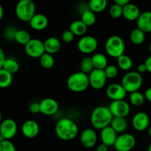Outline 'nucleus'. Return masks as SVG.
I'll return each instance as SVG.
<instances>
[{
  "instance_id": "nucleus-1",
  "label": "nucleus",
  "mask_w": 151,
  "mask_h": 151,
  "mask_svg": "<svg viewBox=\"0 0 151 151\" xmlns=\"http://www.w3.org/2000/svg\"><path fill=\"white\" fill-rule=\"evenodd\" d=\"M56 136L63 141H70L78 136L79 128L76 122L69 118H62L55 125Z\"/></svg>"
},
{
  "instance_id": "nucleus-2",
  "label": "nucleus",
  "mask_w": 151,
  "mask_h": 151,
  "mask_svg": "<svg viewBox=\"0 0 151 151\" xmlns=\"http://www.w3.org/2000/svg\"><path fill=\"white\" fill-rule=\"evenodd\" d=\"M114 116L111 113L109 107L100 106L94 109L90 116V122L94 129H103L111 125Z\"/></svg>"
},
{
  "instance_id": "nucleus-3",
  "label": "nucleus",
  "mask_w": 151,
  "mask_h": 151,
  "mask_svg": "<svg viewBox=\"0 0 151 151\" xmlns=\"http://www.w3.org/2000/svg\"><path fill=\"white\" fill-rule=\"evenodd\" d=\"M66 86L72 92H83L90 86L88 75L82 72H75L69 76L66 81Z\"/></svg>"
},
{
  "instance_id": "nucleus-4",
  "label": "nucleus",
  "mask_w": 151,
  "mask_h": 151,
  "mask_svg": "<svg viewBox=\"0 0 151 151\" xmlns=\"http://www.w3.org/2000/svg\"><path fill=\"white\" fill-rule=\"evenodd\" d=\"M105 49L106 53L109 56L117 59L121 55H124L125 52V41L119 35H111L106 40Z\"/></svg>"
},
{
  "instance_id": "nucleus-5",
  "label": "nucleus",
  "mask_w": 151,
  "mask_h": 151,
  "mask_svg": "<svg viewBox=\"0 0 151 151\" xmlns=\"http://www.w3.org/2000/svg\"><path fill=\"white\" fill-rule=\"evenodd\" d=\"M35 4L32 0H21L16 4L15 13L19 20L29 22L35 13Z\"/></svg>"
},
{
  "instance_id": "nucleus-6",
  "label": "nucleus",
  "mask_w": 151,
  "mask_h": 151,
  "mask_svg": "<svg viewBox=\"0 0 151 151\" xmlns=\"http://www.w3.org/2000/svg\"><path fill=\"white\" fill-rule=\"evenodd\" d=\"M143 83V78L141 74L137 71L128 72L122 78L121 84L127 93H132L140 89Z\"/></svg>"
},
{
  "instance_id": "nucleus-7",
  "label": "nucleus",
  "mask_w": 151,
  "mask_h": 151,
  "mask_svg": "<svg viewBox=\"0 0 151 151\" xmlns=\"http://www.w3.org/2000/svg\"><path fill=\"white\" fill-rule=\"evenodd\" d=\"M137 143L135 137L131 134L124 133L117 137L114 147L116 151H131Z\"/></svg>"
},
{
  "instance_id": "nucleus-8",
  "label": "nucleus",
  "mask_w": 151,
  "mask_h": 151,
  "mask_svg": "<svg viewBox=\"0 0 151 151\" xmlns=\"http://www.w3.org/2000/svg\"><path fill=\"white\" fill-rule=\"evenodd\" d=\"M24 51L30 58H40L45 53L44 42L38 38H32L30 41L24 46Z\"/></svg>"
},
{
  "instance_id": "nucleus-9",
  "label": "nucleus",
  "mask_w": 151,
  "mask_h": 151,
  "mask_svg": "<svg viewBox=\"0 0 151 151\" xmlns=\"http://www.w3.org/2000/svg\"><path fill=\"white\" fill-rule=\"evenodd\" d=\"M98 47V41L91 35H84L78 42V49L81 53L88 55L94 52Z\"/></svg>"
},
{
  "instance_id": "nucleus-10",
  "label": "nucleus",
  "mask_w": 151,
  "mask_h": 151,
  "mask_svg": "<svg viewBox=\"0 0 151 151\" xmlns=\"http://www.w3.org/2000/svg\"><path fill=\"white\" fill-rule=\"evenodd\" d=\"M111 113L114 117L125 118L131 111V106L125 100L112 101L109 106Z\"/></svg>"
},
{
  "instance_id": "nucleus-11",
  "label": "nucleus",
  "mask_w": 151,
  "mask_h": 151,
  "mask_svg": "<svg viewBox=\"0 0 151 151\" xmlns=\"http://www.w3.org/2000/svg\"><path fill=\"white\" fill-rule=\"evenodd\" d=\"M89 86L95 90H100L106 86L107 78L104 70L94 69L88 75Z\"/></svg>"
},
{
  "instance_id": "nucleus-12",
  "label": "nucleus",
  "mask_w": 151,
  "mask_h": 151,
  "mask_svg": "<svg viewBox=\"0 0 151 151\" xmlns=\"http://www.w3.org/2000/svg\"><path fill=\"white\" fill-rule=\"evenodd\" d=\"M18 131V125L13 119H5L0 124V134L5 140H10L16 135Z\"/></svg>"
},
{
  "instance_id": "nucleus-13",
  "label": "nucleus",
  "mask_w": 151,
  "mask_h": 151,
  "mask_svg": "<svg viewBox=\"0 0 151 151\" xmlns=\"http://www.w3.org/2000/svg\"><path fill=\"white\" fill-rule=\"evenodd\" d=\"M131 124L134 129L139 132H142L149 128L150 117L145 112L139 111L134 115L131 120Z\"/></svg>"
},
{
  "instance_id": "nucleus-14",
  "label": "nucleus",
  "mask_w": 151,
  "mask_h": 151,
  "mask_svg": "<svg viewBox=\"0 0 151 151\" xmlns=\"http://www.w3.org/2000/svg\"><path fill=\"white\" fill-rule=\"evenodd\" d=\"M80 142L85 148H92L97 142V134L94 128H86L80 136Z\"/></svg>"
},
{
  "instance_id": "nucleus-15",
  "label": "nucleus",
  "mask_w": 151,
  "mask_h": 151,
  "mask_svg": "<svg viewBox=\"0 0 151 151\" xmlns=\"http://www.w3.org/2000/svg\"><path fill=\"white\" fill-rule=\"evenodd\" d=\"M106 95L112 101L122 100L127 95V91L119 83H111L106 88Z\"/></svg>"
},
{
  "instance_id": "nucleus-16",
  "label": "nucleus",
  "mask_w": 151,
  "mask_h": 151,
  "mask_svg": "<svg viewBox=\"0 0 151 151\" xmlns=\"http://www.w3.org/2000/svg\"><path fill=\"white\" fill-rule=\"evenodd\" d=\"M39 104L40 113L46 116H53L59 110L58 103L55 99L50 97L43 99Z\"/></svg>"
},
{
  "instance_id": "nucleus-17",
  "label": "nucleus",
  "mask_w": 151,
  "mask_h": 151,
  "mask_svg": "<svg viewBox=\"0 0 151 151\" xmlns=\"http://www.w3.org/2000/svg\"><path fill=\"white\" fill-rule=\"evenodd\" d=\"M40 127L38 122L32 119L25 121L22 126V133L27 139H33L38 135Z\"/></svg>"
},
{
  "instance_id": "nucleus-18",
  "label": "nucleus",
  "mask_w": 151,
  "mask_h": 151,
  "mask_svg": "<svg viewBox=\"0 0 151 151\" xmlns=\"http://www.w3.org/2000/svg\"><path fill=\"white\" fill-rule=\"evenodd\" d=\"M100 137L102 143L106 145L108 147H110V146H114L118 136L116 131L109 125L100 131Z\"/></svg>"
},
{
  "instance_id": "nucleus-19",
  "label": "nucleus",
  "mask_w": 151,
  "mask_h": 151,
  "mask_svg": "<svg viewBox=\"0 0 151 151\" xmlns=\"http://www.w3.org/2000/svg\"><path fill=\"white\" fill-rule=\"evenodd\" d=\"M29 24L32 29L41 31L47 27L49 24L48 18L44 14L36 13L29 22Z\"/></svg>"
},
{
  "instance_id": "nucleus-20",
  "label": "nucleus",
  "mask_w": 151,
  "mask_h": 151,
  "mask_svg": "<svg viewBox=\"0 0 151 151\" xmlns=\"http://www.w3.org/2000/svg\"><path fill=\"white\" fill-rule=\"evenodd\" d=\"M140 14H141V12H140L139 8L135 4L130 2L123 7L122 16L126 20L130 21V22L137 21Z\"/></svg>"
},
{
  "instance_id": "nucleus-21",
  "label": "nucleus",
  "mask_w": 151,
  "mask_h": 151,
  "mask_svg": "<svg viewBox=\"0 0 151 151\" xmlns=\"http://www.w3.org/2000/svg\"><path fill=\"white\" fill-rule=\"evenodd\" d=\"M137 28L146 32H151V11H144L141 13L137 21Z\"/></svg>"
},
{
  "instance_id": "nucleus-22",
  "label": "nucleus",
  "mask_w": 151,
  "mask_h": 151,
  "mask_svg": "<svg viewBox=\"0 0 151 151\" xmlns=\"http://www.w3.org/2000/svg\"><path fill=\"white\" fill-rule=\"evenodd\" d=\"M45 52L50 55H54L60 50L61 47L60 41L56 37H49L44 41Z\"/></svg>"
},
{
  "instance_id": "nucleus-23",
  "label": "nucleus",
  "mask_w": 151,
  "mask_h": 151,
  "mask_svg": "<svg viewBox=\"0 0 151 151\" xmlns=\"http://www.w3.org/2000/svg\"><path fill=\"white\" fill-rule=\"evenodd\" d=\"M88 27L81 20H76L72 22L69 25V29L77 36H84L87 32Z\"/></svg>"
},
{
  "instance_id": "nucleus-24",
  "label": "nucleus",
  "mask_w": 151,
  "mask_h": 151,
  "mask_svg": "<svg viewBox=\"0 0 151 151\" xmlns=\"http://www.w3.org/2000/svg\"><path fill=\"white\" fill-rule=\"evenodd\" d=\"M110 126L116 131V134H124L128 128V122L125 118L114 117Z\"/></svg>"
},
{
  "instance_id": "nucleus-25",
  "label": "nucleus",
  "mask_w": 151,
  "mask_h": 151,
  "mask_svg": "<svg viewBox=\"0 0 151 151\" xmlns=\"http://www.w3.org/2000/svg\"><path fill=\"white\" fill-rule=\"evenodd\" d=\"M94 69L104 70L108 66V60L106 56L103 53H95L91 57Z\"/></svg>"
},
{
  "instance_id": "nucleus-26",
  "label": "nucleus",
  "mask_w": 151,
  "mask_h": 151,
  "mask_svg": "<svg viewBox=\"0 0 151 151\" xmlns=\"http://www.w3.org/2000/svg\"><path fill=\"white\" fill-rule=\"evenodd\" d=\"M88 9L96 13H100L104 11L108 6L107 0H91L88 2Z\"/></svg>"
},
{
  "instance_id": "nucleus-27",
  "label": "nucleus",
  "mask_w": 151,
  "mask_h": 151,
  "mask_svg": "<svg viewBox=\"0 0 151 151\" xmlns=\"http://www.w3.org/2000/svg\"><path fill=\"white\" fill-rule=\"evenodd\" d=\"M130 39L135 45H141L145 41V33L139 28H134L130 34Z\"/></svg>"
},
{
  "instance_id": "nucleus-28",
  "label": "nucleus",
  "mask_w": 151,
  "mask_h": 151,
  "mask_svg": "<svg viewBox=\"0 0 151 151\" xmlns=\"http://www.w3.org/2000/svg\"><path fill=\"white\" fill-rule=\"evenodd\" d=\"M31 35L28 31L25 29H18L15 34L14 41L21 45H26L30 41Z\"/></svg>"
},
{
  "instance_id": "nucleus-29",
  "label": "nucleus",
  "mask_w": 151,
  "mask_h": 151,
  "mask_svg": "<svg viewBox=\"0 0 151 151\" xmlns=\"http://www.w3.org/2000/svg\"><path fill=\"white\" fill-rule=\"evenodd\" d=\"M2 69L13 75L19 70V63L17 60L13 58H6L3 64Z\"/></svg>"
},
{
  "instance_id": "nucleus-30",
  "label": "nucleus",
  "mask_w": 151,
  "mask_h": 151,
  "mask_svg": "<svg viewBox=\"0 0 151 151\" xmlns=\"http://www.w3.org/2000/svg\"><path fill=\"white\" fill-rule=\"evenodd\" d=\"M117 65L121 70L130 71L133 66L132 59L124 54L117 58Z\"/></svg>"
},
{
  "instance_id": "nucleus-31",
  "label": "nucleus",
  "mask_w": 151,
  "mask_h": 151,
  "mask_svg": "<svg viewBox=\"0 0 151 151\" xmlns=\"http://www.w3.org/2000/svg\"><path fill=\"white\" fill-rule=\"evenodd\" d=\"M13 83V75L4 69H0V88H6Z\"/></svg>"
},
{
  "instance_id": "nucleus-32",
  "label": "nucleus",
  "mask_w": 151,
  "mask_h": 151,
  "mask_svg": "<svg viewBox=\"0 0 151 151\" xmlns=\"http://www.w3.org/2000/svg\"><path fill=\"white\" fill-rule=\"evenodd\" d=\"M81 20L86 25L87 27H91L95 24L96 22V14L93 13L89 9L85 10L83 13H81Z\"/></svg>"
},
{
  "instance_id": "nucleus-33",
  "label": "nucleus",
  "mask_w": 151,
  "mask_h": 151,
  "mask_svg": "<svg viewBox=\"0 0 151 151\" xmlns=\"http://www.w3.org/2000/svg\"><path fill=\"white\" fill-rule=\"evenodd\" d=\"M80 69H81V72H82L83 73L86 74L88 75H89L94 69V65H93L92 60H91V58H83L81 60V63H80Z\"/></svg>"
},
{
  "instance_id": "nucleus-34",
  "label": "nucleus",
  "mask_w": 151,
  "mask_h": 151,
  "mask_svg": "<svg viewBox=\"0 0 151 151\" xmlns=\"http://www.w3.org/2000/svg\"><path fill=\"white\" fill-rule=\"evenodd\" d=\"M129 100L131 105L134 106H141L145 101V97L144 94L140 91H134L130 94Z\"/></svg>"
},
{
  "instance_id": "nucleus-35",
  "label": "nucleus",
  "mask_w": 151,
  "mask_h": 151,
  "mask_svg": "<svg viewBox=\"0 0 151 151\" xmlns=\"http://www.w3.org/2000/svg\"><path fill=\"white\" fill-rule=\"evenodd\" d=\"M40 64L43 68L46 69H50L52 68L55 65V58L52 55L45 52L40 58Z\"/></svg>"
},
{
  "instance_id": "nucleus-36",
  "label": "nucleus",
  "mask_w": 151,
  "mask_h": 151,
  "mask_svg": "<svg viewBox=\"0 0 151 151\" xmlns=\"http://www.w3.org/2000/svg\"><path fill=\"white\" fill-rule=\"evenodd\" d=\"M123 7L114 3L109 9V14L113 19H119L122 16Z\"/></svg>"
},
{
  "instance_id": "nucleus-37",
  "label": "nucleus",
  "mask_w": 151,
  "mask_h": 151,
  "mask_svg": "<svg viewBox=\"0 0 151 151\" xmlns=\"http://www.w3.org/2000/svg\"><path fill=\"white\" fill-rule=\"evenodd\" d=\"M104 72L107 79H114L119 74V69L115 65H108L104 69Z\"/></svg>"
},
{
  "instance_id": "nucleus-38",
  "label": "nucleus",
  "mask_w": 151,
  "mask_h": 151,
  "mask_svg": "<svg viewBox=\"0 0 151 151\" xmlns=\"http://www.w3.org/2000/svg\"><path fill=\"white\" fill-rule=\"evenodd\" d=\"M0 151H16V148L10 140H4L0 143Z\"/></svg>"
},
{
  "instance_id": "nucleus-39",
  "label": "nucleus",
  "mask_w": 151,
  "mask_h": 151,
  "mask_svg": "<svg viewBox=\"0 0 151 151\" xmlns=\"http://www.w3.org/2000/svg\"><path fill=\"white\" fill-rule=\"evenodd\" d=\"M75 36V35L69 29H67V30H65L63 32L61 35V39L64 43L69 44V43L73 41Z\"/></svg>"
},
{
  "instance_id": "nucleus-40",
  "label": "nucleus",
  "mask_w": 151,
  "mask_h": 151,
  "mask_svg": "<svg viewBox=\"0 0 151 151\" xmlns=\"http://www.w3.org/2000/svg\"><path fill=\"white\" fill-rule=\"evenodd\" d=\"M18 29L13 26H9L4 30V36L8 40H14L15 34Z\"/></svg>"
},
{
  "instance_id": "nucleus-41",
  "label": "nucleus",
  "mask_w": 151,
  "mask_h": 151,
  "mask_svg": "<svg viewBox=\"0 0 151 151\" xmlns=\"http://www.w3.org/2000/svg\"><path fill=\"white\" fill-rule=\"evenodd\" d=\"M29 111L31 114H33L40 113V104L36 102L32 103L29 106Z\"/></svg>"
},
{
  "instance_id": "nucleus-42",
  "label": "nucleus",
  "mask_w": 151,
  "mask_h": 151,
  "mask_svg": "<svg viewBox=\"0 0 151 151\" xmlns=\"http://www.w3.org/2000/svg\"><path fill=\"white\" fill-rule=\"evenodd\" d=\"M137 72H139V74H143L145 73V72H147V67H146L145 64V63H140V64L138 65V66H137Z\"/></svg>"
},
{
  "instance_id": "nucleus-43",
  "label": "nucleus",
  "mask_w": 151,
  "mask_h": 151,
  "mask_svg": "<svg viewBox=\"0 0 151 151\" xmlns=\"http://www.w3.org/2000/svg\"><path fill=\"white\" fill-rule=\"evenodd\" d=\"M5 55H4V51L1 49V47H0V69H2L3 64H4V62L5 60Z\"/></svg>"
},
{
  "instance_id": "nucleus-44",
  "label": "nucleus",
  "mask_w": 151,
  "mask_h": 151,
  "mask_svg": "<svg viewBox=\"0 0 151 151\" xmlns=\"http://www.w3.org/2000/svg\"><path fill=\"white\" fill-rule=\"evenodd\" d=\"M144 95L145 97V100L151 103V87H149L145 90Z\"/></svg>"
},
{
  "instance_id": "nucleus-45",
  "label": "nucleus",
  "mask_w": 151,
  "mask_h": 151,
  "mask_svg": "<svg viewBox=\"0 0 151 151\" xmlns=\"http://www.w3.org/2000/svg\"><path fill=\"white\" fill-rule=\"evenodd\" d=\"M146 67H147V71L151 73V55L149 57L147 58L145 62Z\"/></svg>"
},
{
  "instance_id": "nucleus-46",
  "label": "nucleus",
  "mask_w": 151,
  "mask_h": 151,
  "mask_svg": "<svg viewBox=\"0 0 151 151\" xmlns=\"http://www.w3.org/2000/svg\"><path fill=\"white\" fill-rule=\"evenodd\" d=\"M115 4H118V5L121 6V7H124L125 5L130 3L129 0H115L114 1Z\"/></svg>"
},
{
  "instance_id": "nucleus-47",
  "label": "nucleus",
  "mask_w": 151,
  "mask_h": 151,
  "mask_svg": "<svg viewBox=\"0 0 151 151\" xmlns=\"http://www.w3.org/2000/svg\"><path fill=\"white\" fill-rule=\"evenodd\" d=\"M96 151H109V147L106 146V145L101 143V144L97 146Z\"/></svg>"
},
{
  "instance_id": "nucleus-48",
  "label": "nucleus",
  "mask_w": 151,
  "mask_h": 151,
  "mask_svg": "<svg viewBox=\"0 0 151 151\" xmlns=\"http://www.w3.org/2000/svg\"><path fill=\"white\" fill-rule=\"evenodd\" d=\"M3 16H4V10H3V7L1 4H0V21L2 19Z\"/></svg>"
},
{
  "instance_id": "nucleus-49",
  "label": "nucleus",
  "mask_w": 151,
  "mask_h": 151,
  "mask_svg": "<svg viewBox=\"0 0 151 151\" xmlns=\"http://www.w3.org/2000/svg\"><path fill=\"white\" fill-rule=\"evenodd\" d=\"M4 140H5V139H4V137H3V136L0 134V143L2 142H4Z\"/></svg>"
},
{
  "instance_id": "nucleus-50",
  "label": "nucleus",
  "mask_w": 151,
  "mask_h": 151,
  "mask_svg": "<svg viewBox=\"0 0 151 151\" xmlns=\"http://www.w3.org/2000/svg\"><path fill=\"white\" fill-rule=\"evenodd\" d=\"M148 135H149V137L151 138V126L149 127V128H148Z\"/></svg>"
},
{
  "instance_id": "nucleus-51",
  "label": "nucleus",
  "mask_w": 151,
  "mask_h": 151,
  "mask_svg": "<svg viewBox=\"0 0 151 151\" xmlns=\"http://www.w3.org/2000/svg\"><path fill=\"white\" fill-rule=\"evenodd\" d=\"M1 122H2V114H1V110H0V124H1Z\"/></svg>"
},
{
  "instance_id": "nucleus-52",
  "label": "nucleus",
  "mask_w": 151,
  "mask_h": 151,
  "mask_svg": "<svg viewBox=\"0 0 151 151\" xmlns=\"http://www.w3.org/2000/svg\"><path fill=\"white\" fill-rule=\"evenodd\" d=\"M147 151H151V143L149 145L148 147H147Z\"/></svg>"
},
{
  "instance_id": "nucleus-53",
  "label": "nucleus",
  "mask_w": 151,
  "mask_h": 151,
  "mask_svg": "<svg viewBox=\"0 0 151 151\" xmlns=\"http://www.w3.org/2000/svg\"><path fill=\"white\" fill-rule=\"evenodd\" d=\"M149 51H150V54H151V42H150V45H149Z\"/></svg>"
}]
</instances>
